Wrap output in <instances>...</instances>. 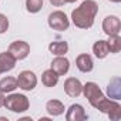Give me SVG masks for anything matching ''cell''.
I'll return each mask as SVG.
<instances>
[{
  "label": "cell",
  "mask_w": 121,
  "mask_h": 121,
  "mask_svg": "<svg viewBox=\"0 0 121 121\" xmlns=\"http://www.w3.org/2000/svg\"><path fill=\"white\" fill-rule=\"evenodd\" d=\"M107 46L110 53H118L121 50V37L117 36H110V39L107 40Z\"/></svg>",
  "instance_id": "cell-20"
},
{
  "label": "cell",
  "mask_w": 121,
  "mask_h": 121,
  "mask_svg": "<svg viewBox=\"0 0 121 121\" xmlns=\"http://www.w3.org/2000/svg\"><path fill=\"white\" fill-rule=\"evenodd\" d=\"M110 2H112V3H120L121 0H110Z\"/></svg>",
  "instance_id": "cell-25"
},
{
  "label": "cell",
  "mask_w": 121,
  "mask_h": 121,
  "mask_svg": "<svg viewBox=\"0 0 121 121\" xmlns=\"http://www.w3.org/2000/svg\"><path fill=\"white\" fill-rule=\"evenodd\" d=\"M103 30L107 36H117L121 30V22L115 16H107L103 22Z\"/></svg>",
  "instance_id": "cell-8"
},
{
  "label": "cell",
  "mask_w": 121,
  "mask_h": 121,
  "mask_svg": "<svg viewBox=\"0 0 121 121\" xmlns=\"http://www.w3.org/2000/svg\"><path fill=\"white\" fill-rule=\"evenodd\" d=\"M93 53L97 58H104L110 50H108V46H107V41L105 40H98L93 44Z\"/></svg>",
  "instance_id": "cell-16"
},
{
  "label": "cell",
  "mask_w": 121,
  "mask_h": 121,
  "mask_svg": "<svg viewBox=\"0 0 121 121\" xmlns=\"http://www.w3.org/2000/svg\"><path fill=\"white\" fill-rule=\"evenodd\" d=\"M4 98H6V97L3 95L2 91H0V107H3V105H4Z\"/></svg>",
  "instance_id": "cell-24"
},
{
  "label": "cell",
  "mask_w": 121,
  "mask_h": 121,
  "mask_svg": "<svg viewBox=\"0 0 121 121\" xmlns=\"http://www.w3.org/2000/svg\"><path fill=\"white\" fill-rule=\"evenodd\" d=\"M17 88V80L14 77H4L0 80V91L4 93H12Z\"/></svg>",
  "instance_id": "cell-18"
},
{
  "label": "cell",
  "mask_w": 121,
  "mask_h": 121,
  "mask_svg": "<svg viewBox=\"0 0 121 121\" xmlns=\"http://www.w3.org/2000/svg\"><path fill=\"white\" fill-rule=\"evenodd\" d=\"M58 74L56 71H53L51 69L50 70H46L41 76V83L46 86V87H54L57 83H58Z\"/></svg>",
  "instance_id": "cell-17"
},
{
  "label": "cell",
  "mask_w": 121,
  "mask_h": 121,
  "mask_svg": "<svg viewBox=\"0 0 121 121\" xmlns=\"http://www.w3.org/2000/svg\"><path fill=\"white\" fill-rule=\"evenodd\" d=\"M17 80V87L24 90V91H31L36 84H37V77L33 71H29V70H24L19 74V77L16 78Z\"/></svg>",
  "instance_id": "cell-6"
},
{
  "label": "cell",
  "mask_w": 121,
  "mask_h": 121,
  "mask_svg": "<svg viewBox=\"0 0 121 121\" xmlns=\"http://www.w3.org/2000/svg\"><path fill=\"white\" fill-rule=\"evenodd\" d=\"M0 74H2V73H0Z\"/></svg>",
  "instance_id": "cell-27"
},
{
  "label": "cell",
  "mask_w": 121,
  "mask_h": 121,
  "mask_svg": "<svg viewBox=\"0 0 121 121\" xmlns=\"http://www.w3.org/2000/svg\"><path fill=\"white\" fill-rule=\"evenodd\" d=\"M94 108H97L98 111L107 114V115L110 117V120H114V121L120 120V117H121V105H120L117 101L108 100V98H105V97H104L101 101H98Z\"/></svg>",
  "instance_id": "cell-3"
},
{
  "label": "cell",
  "mask_w": 121,
  "mask_h": 121,
  "mask_svg": "<svg viewBox=\"0 0 121 121\" xmlns=\"http://www.w3.org/2000/svg\"><path fill=\"white\" fill-rule=\"evenodd\" d=\"M48 50L54 56H64L69 51V44L66 41H53L48 44Z\"/></svg>",
  "instance_id": "cell-19"
},
{
  "label": "cell",
  "mask_w": 121,
  "mask_h": 121,
  "mask_svg": "<svg viewBox=\"0 0 121 121\" xmlns=\"http://www.w3.org/2000/svg\"><path fill=\"white\" fill-rule=\"evenodd\" d=\"M64 91L70 97H78L83 93V84L80 83V80L70 77L64 81Z\"/></svg>",
  "instance_id": "cell-9"
},
{
  "label": "cell",
  "mask_w": 121,
  "mask_h": 121,
  "mask_svg": "<svg viewBox=\"0 0 121 121\" xmlns=\"http://www.w3.org/2000/svg\"><path fill=\"white\" fill-rule=\"evenodd\" d=\"M48 26L53 29V30H58V31H64L69 29L70 26V22L67 19V16L63 13V12H53L50 16H48Z\"/></svg>",
  "instance_id": "cell-5"
},
{
  "label": "cell",
  "mask_w": 121,
  "mask_h": 121,
  "mask_svg": "<svg viewBox=\"0 0 121 121\" xmlns=\"http://www.w3.org/2000/svg\"><path fill=\"white\" fill-rule=\"evenodd\" d=\"M107 93L110 95V98H114V100H120L121 97V83H120V78H112L107 87Z\"/></svg>",
  "instance_id": "cell-15"
},
{
  "label": "cell",
  "mask_w": 121,
  "mask_h": 121,
  "mask_svg": "<svg viewBox=\"0 0 121 121\" xmlns=\"http://www.w3.org/2000/svg\"><path fill=\"white\" fill-rule=\"evenodd\" d=\"M7 29H9V19L0 13V34H3Z\"/></svg>",
  "instance_id": "cell-22"
},
{
  "label": "cell",
  "mask_w": 121,
  "mask_h": 121,
  "mask_svg": "<svg viewBox=\"0 0 121 121\" xmlns=\"http://www.w3.org/2000/svg\"><path fill=\"white\" fill-rule=\"evenodd\" d=\"M29 98L24 94H10L4 98V107L13 112H24L29 110Z\"/></svg>",
  "instance_id": "cell-2"
},
{
  "label": "cell",
  "mask_w": 121,
  "mask_h": 121,
  "mask_svg": "<svg viewBox=\"0 0 121 121\" xmlns=\"http://www.w3.org/2000/svg\"><path fill=\"white\" fill-rule=\"evenodd\" d=\"M70 69V61L64 56H57L51 61V70L56 71L58 76H64Z\"/></svg>",
  "instance_id": "cell-10"
},
{
  "label": "cell",
  "mask_w": 121,
  "mask_h": 121,
  "mask_svg": "<svg viewBox=\"0 0 121 121\" xmlns=\"http://www.w3.org/2000/svg\"><path fill=\"white\" fill-rule=\"evenodd\" d=\"M9 53L16 58V60H23L29 56L30 53V46L23 41V40H17V41H13L10 46H9Z\"/></svg>",
  "instance_id": "cell-7"
},
{
  "label": "cell",
  "mask_w": 121,
  "mask_h": 121,
  "mask_svg": "<svg viewBox=\"0 0 121 121\" xmlns=\"http://www.w3.org/2000/svg\"><path fill=\"white\" fill-rule=\"evenodd\" d=\"M16 61L17 60L9 51L0 53V73H6V71L13 70L14 66H16Z\"/></svg>",
  "instance_id": "cell-12"
},
{
  "label": "cell",
  "mask_w": 121,
  "mask_h": 121,
  "mask_svg": "<svg viewBox=\"0 0 121 121\" xmlns=\"http://www.w3.org/2000/svg\"><path fill=\"white\" fill-rule=\"evenodd\" d=\"M76 66L81 73H90L94 67V63L90 54H80L76 58Z\"/></svg>",
  "instance_id": "cell-13"
},
{
  "label": "cell",
  "mask_w": 121,
  "mask_h": 121,
  "mask_svg": "<svg viewBox=\"0 0 121 121\" xmlns=\"http://www.w3.org/2000/svg\"><path fill=\"white\" fill-rule=\"evenodd\" d=\"M83 93H84V97L88 100V103H90L93 107H95L97 103L104 98V94H103V91L100 90V87H98L95 83H91V81H90V83H86V84L83 86Z\"/></svg>",
  "instance_id": "cell-4"
},
{
  "label": "cell",
  "mask_w": 121,
  "mask_h": 121,
  "mask_svg": "<svg viewBox=\"0 0 121 121\" xmlns=\"http://www.w3.org/2000/svg\"><path fill=\"white\" fill-rule=\"evenodd\" d=\"M98 12V4L94 0H86L71 13V20L78 29H90L94 24V17Z\"/></svg>",
  "instance_id": "cell-1"
},
{
  "label": "cell",
  "mask_w": 121,
  "mask_h": 121,
  "mask_svg": "<svg viewBox=\"0 0 121 121\" xmlns=\"http://www.w3.org/2000/svg\"><path fill=\"white\" fill-rule=\"evenodd\" d=\"M43 7V0H26V9L30 13H37Z\"/></svg>",
  "instance_id": "cell-21"
},
{
  "label": "cell",
  "mask_w": 121,
  "mask_h": 121,
  "mask_svg": "<svg viewBox=\"0 0 121 121\" xmlns=\"http://www.w3.org/2000/svg\"><path fill=\"white\" fill-rule=\"evenodd\" d=\"M76 0H66V3H74Z\"/></svg>",
  "instance_id": "cell-26"
},
{
  "label": "cell",
  "mask_w": 121,
  "mask_h": 121,
  "mask_svg": "<svg viewBox=\"0 0 121 121\" xmlns=\"http://www.w3.org/2000/svg\"><path fill=\"white\" fill-rule=\"evenodd\" d=\"M66 120L67 121H83L87 120V114L83 108V105L80 104H73L70 105L67 114H66Z\"/></svg>",
  "instance_id": "cell-11"
},
{
  "label": "cell",
  "mask_w": 121,
  "mask_h": 121,
  "mask_svg": "<svg viewBox=\"0 0 121 121\" xmlns=\"http://www.w3.org/2000/svg\"><path fill=\"white\" fill-rule=\"evenodd\" d=\"M50 3H51L53 6H57V7H60V6H63V4L66 3V0H50Z\"/></svg>",
  "instance_id": "cell-23"
},
{
  "label": "cell",
  "mask_w": 121,
  "mask_h": 121,
  "mask_svg": "<svg viewBox=\"0 0 121 121\" xmlns=\"http://www.w3.org/2000/svg\"><path fill=\"white\" fill-rule=\"evenodd\" d=\"M46 110L50 115H61L64 112V105L61 101H58V100H50L47 101L46 104Z\"/></svg>",
  "instance_id": "cell-14"
}]
</instances>
